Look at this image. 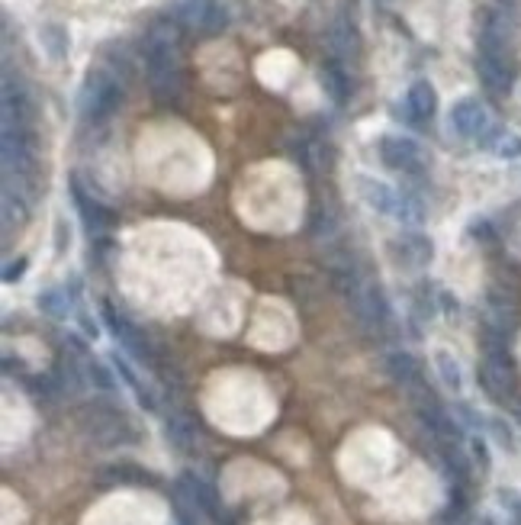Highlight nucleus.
Here are the masks:
<instances>
[{
	"label": "nucleus",
	"mask_w": 521,
	"mask_h": 525,
	"mask_svg": "<svg viewBox=\"0 0 521 525\" xmlns=\"http://www.w3.org/2000/svg\"><path fill=\"white\" fill-rule=\"evenodd\" d=\"M177 45L180 43H168L152 33L145 36V77H148V91H152L155 103H161V107H174L187 87Z\"/></svg>",
	"instance_id": "1"
},
{
	"label": "nucleus",
	"mask_w": 521,
	"mask_h": 525,
	"mask_svg": "<svg viewBox=\"0 0 521 525\" xmlns=\"http://www.w3.org/2000/svg\"><path fill=\"white\" fill-rule=\"evenodd\" d=\"M77 425L97 448H126V445L139 441L132 419L116 403H107V400H93L77 409Z\"/></svg>",
	"instance_id": "2"
},
{
	"label": "nucleus",
	"mask_w": 521,
	"mask_h": 525,
	"mask_svg": "<svg viewBox=\"0 0 521 525\" xmlns=\"http://www.w3.org/2000/svg\"><path fill=\"white\" fill-rule=\"evenodd\" d=\"M123 103V81L109 69H91L77 93V110L84 123H107Z\"/></svg>",
	"instance_id": "3"
},
{
	"label": "nucleus",
	"mask_w": 521,
	"mask_h": 525,
	"mask_svg": "<svg viewBox=\"0 0 521 525\" xmlns=\"http://www.w3.org/2000/svg\"><path fill=\"white\" fill-rule=\"evenodd\" d=\"M451 129L463 139H477L479 145H499L502 142V129L477 97H463L451 107Z\"/></svg>",
	"instance_id": "4"
},
{
	"label": "nucleus",
	"mask_w": 521,
	"mask_h": 525,
	"mask_svg": "<svg viewBox=\"0 0 521 525\" xmlns=\"http://www.w3.org/2000/svg\"><path fill=\"white\" fill-rule=\"evenodd\" d=\"M177 23L200 36H219L228 26V7L222 0H184L177 7Z\"/></svg>",
	"instance_id": "5"
},
{
	"label": "nucleus",
	"mask_w": 521,
	"mask_h": 525,
	"mask_svg": "<svg viewBox=\"0 0 521 525\" xmlns=\"http://www.w3.org/2000/svg\"><path fill=\"white\" fill-rule=\"evenodd\" d=\"M477 75L479 85L486 87L493 97H509L515 87V61L512 55L502 52H477Z\"/></svg>",
	"instance_id": "6"
},
{
	"label": "nucleus",
	"mask_w": 521,
	"mask_h": 525,
	"mask_svg": "<svg viewBox=\"0 0 521 525\" xmlns=\"http://www.w3.org/2000/svg\"><path fill=\"white\" fill-rule=\"evenodd\" d=\"M71 200H75L77 213H81V222H84L87 229V236H100V232H107V229L116 226V210H109L103 200H97V197L91 194L84 187V181L71 178Z\"/></svg>",
	"instance_id": "7"
},
{
	"label": "nucleus",
	"mask_w": 521,
	"mask_h": 525,
	"mask_svg": "<svg viewBox=\"0 0 521 525\" xmlns=\"http://www.w3.org/2000/svg\"><path fill=\"white\" fill-rule=\"evenodd\" d=\"M100 313H103V322L109 326V332H113V339H116L119 345L126 348V351L135 358V361H142V365H158V355H155V348L148 345V339H145L142 332L135 329V326L126 319V316H119L109 303L100 306Z\"/></svg>",
	"instance_id": "8"
},
{
	"label": "nucleus",
	"mask_w": 521,
	"mask_h": 525,
	"mask_svg": "<svg viewBox=\"0 0 521 525\" xmlns=\"http://www.w3.org/2000/svg\"><path fill=\"white\" fill-rule=\"evenodd\" d=\"M521 322V306L515 300L512 290H502V287H489L486 294V329L499 332V335H509L512 339V332L518 329Z\"/></svg>",
	"instance_id": "9"
},
{
	"label": "nucleus",
	"mask_w": 521,
	"mask_h": 525,
	"mask_svg": "<svg viewBox=\"0 0 521 525\" xmlns=\"http://www.w3.org/2000/svg\"><path fill=\"white\" fill-rule=\"evenodd\" d=\"M389 252H393L396 264H405V268H415V271H425L435 262V242L425 232H415V229L399 232L389 242Z\"/></svg>",
	"instance_id": "10"
},
{
	"label": "nucleus",
	"mask_w": 521,
	"mask_h": 525,
	"mask_svg": "<svg viewBox=\"0 0 521 525\" xmlns=\"http://www.w3.org/2000/svg\"><path fill=\"white\" fill-rule=\"evenodd\" d=\"M477 381L493 403H505V407L512 403L515 365H502V361H486V358H483V365H479V371H477Z\"/></svg>",
	"instance_id": "11"
},
{
	"label": "nucleus",
	"mask_w": 521,
	"mask_h": 525,
	"mask_svg": "<svg viewBox=\"0 0 521 525\" xmlns=\"http://www.w3.org/2000/svg\"><path fill=\"white\" fill-rule=\"evenodd\" d=\"M380 161L387 165L389 171H405V174H413V171L421 168V149L415 139L409 136H383L380 139Z\"/></svg>",
	"instance_id": "12"
},
{
	"label": "nucleus",
	"mask_w": 521,
	"mask_h": 525,
	"mask_svg": "<svg viewBox=\"0 0 521 525\" xmlns=\"http://www.w3.org/2000/svg\"><path fill=\"white\" fill-rule=\"evenodd\" d=\"M328 49H332L335 61H341V65L361 59V52H364L361 33H357V26L348 17H338L335 23L328 26Z\"/></svg>",
	"instance_id": "13"
},
{
	"label": "nucleus",
	"mask_w": 521,
	"mask_h": 525,
	"mask_svg": "<svg viewBox=\"0 0 521 525\" xmlns=\"http://www.w3.org/2000/svg\"><path fill=\"white\" fill-rule=\"evenodd\" d=\"M100 483H119V487H155L158 477L152 471H145L142 464L135 461H116V464L100 467Z\"/></svg>",
	"instance_id": "14"
},
{
	"label": "nucleus",
	"mask_w": 521,
	"mask_h": 525,
	"mask_svg": "<svg viewBox=\"0 0 521 525\" xmlns=\"http://www.w3.org/2000/svg\"><path fill=\"white\" fill-rule=\"evenodd\" d=\"M405 110H409L413 123H429V119L437 113V91H435V85H431V81H425V77H419V81L409 87V93H405Z\"/></svg>",
	"instance_id": "15"
},
{
	"label": "nucleus",
	"mask_w": 521,
	"mask_h": 525,
	"mask_svg": "<svg viewBox=\"0 0 521 525\" xmlns=\"http://www.w3.org/2000/svg\"><path fill=\"white\" fill-rule=\"evenodd\" d=\"M383 365H387V374L393 377V384H399L403 390H413L415 384L425 381V374H421L419 358L409 355V351H389Z\"/></svg>",
	"instance_id": "16"
},
{
	"label": "nucleus",
	"mask_w": 521,
	"mask_h": 525,
	"mask_svg": "<svg viewBox=\"0 0 521 525\" xmlns=\"http://www.w3.org/2000/svg\"><path fill=\"white\" fill-rule=\"evenodd\" d=\"M357 194L364 197V204H367L370 210H377V213H393L396 200H399V190L389 187L387 181H377V178H357Z\"/></svg>",
	"instance_id": "17"
},
{
	"label": "nucleus",
	"mask_w": 521,
	"mask_h": 525,
	"mask_svg": "<svg viewBox=\"0 0 521 525\" xmlns=\"http://www.w3.org/2000/svg\"><path fill=\"white\" fill-rule=\"evenodd\" d=\"M319 81H322V91L328 93V101L332 103H348V97H351V77H348L345 65L341 61H325L319 69Z\"/></svg>",
	"instance_id": "18"
},
{
	"label": "nucleus",
	"mask_w": 521,
	"mask_h": 525,
	"mask_svg": "<svg viewBox=\"0 0 521 525\" xmlns=\"http://www.w3.org/2000/svg\"><path fill=\"white\" fill-rule=\"evenodd\" d=\"M164 432H168V441L177 451L190 455V451L196 448V423L187 413H180V409L168 416V429H164Z\"/></svg>",
	"instance_id": "19"
},
{
	"label": "nucleus",
	"mask_w": 521,
	"mask_h": 525,
	"mask_svg": "<svg viewBox=\"0 0 521 525\" xmlns=\"http://www.w3.org/2000/svg\"><path fill=\"white\" fill-rule=\"evenodd\" d=\"M39 45L52 61H65L68 52H71V36L61 23H45L39 29Z\"/></svg>",
	"instance_id": "20"
},
{
	"label": "nucleus",
	"mask_w": 521,
	"mask_h": 525,
	"mask_svg": "<svg viewBox=\"0 0 521 525\" xmlns=\"http://www.w3.org/2000/svg\"><path fill=\"white\" fill-rule=\"evenodd\" d=\"M55 381H59V387H61V393H71V397H77L81 390L87 387V368H81L75 361V358L68 355V358H61L59 361V368H55V374H52Z\"/></svg>",
	"instance_id": "21"
},
{
	"label": "nucleus",
	"mask_w": 521,
	"mask_h": 525,
	"mask_svg": "<svg viewBox=\"0 0 521 525\" xmlns=\"http://www.w3.org/2000/svg\"><path fill=\"white\" fill-rule=\"evenodd\" d=\"M393 216L399 222H405V226H419V222L425 220V204H421V197H415L413 190H399Z\"/></svg>",
	"instance_id": "22"
},
{
	"label": "nucleus",
	"mask_w": 521,
	"mask_h": 525,
	"mask_svg": "<svg viewBox=\"0 0 521 525\" xmlns=\"http://www.w3.org/2000/svg\"><path fill=\"white\" fill-rule=\"evenodd\" d=\"M435 368H437V377L445 381L447 390H461L463 387V371L461 365H457V358L451 355V351H445V348H437L435 351Z\"/></svg>",
	"instance_id": "23"
},
{
	"label": "nucleus",
	"mask_w": 521,
	"mask_h": 525,
	"mask_svg": "<svg viewBox=\"0 0 521 525\" xmlns=\"http://www.w3.org/2000/svg\"><path fill=\"white\" fill-rule=\"evenodd\" d=\"M116 371H119V377H123V384H126V387L132 390L135 400H139V403H142L145 409H155V407H158V403H155V393H152L148 387H145L142 381H139V374H135L132 368H129L126 361H123V358H116Z\"/></svg>",
	"instance_id": "24"
},
{
	"label": "nucleus",
	"mask_w": 521,
	"mask_h": 525,
	"mask_svg": "<svg viewBox=\"0 0 521 525\" xmlns=\"http://www.w3.org/2000/svg\"><path fill=\"white\" fill-rule=\"evenodd\" d=\"M26 216H29V200L13 190H4V229H13V226H23Z\"/></svg>",
	"instance_id": "25"
},
{
	"label": "nucleus",
	"mask_w": 521,
	"mask_h": 525,
	"mask_svg": "<svg viewBox=\"0 0 521 525\" xmlns=\"http://www.w3.org/2000/svg\"><path fill=\"white\" fill-rule=\"evenodd\" d=\"M71 303L75 300L68 297V290H45V294H39V310L45 316H52V319H68Z\"/></svg>",
	"instance_id": "26"
},
{
	"label": "nucleus",
	"mask_w": 521,
	"mask_h": 525,
	"mask_svg": "<svg viewBox=\"0 0 521 525\" xmlns=\"http://www.w3.org/2000/svg\"><path fill=\"white\" fill-rule=\"evenodd\" d=\"M309 232L312 236H332L335 232V210L332 206H312L309 213Z\"/></svg>",
	"instance_id": "27"
},
{
	"label": "nucleus",
	"mask_w": 521,
	"mask_h": 525,
	"mask_svg": "<svg viewBox=\"0 0 521 525\" xmlns=\"http://www.w3.org/2000/svg\"><path fill=\"white\" fill-rule=\"evenodd\" d=\"M87 381L93 384V387L97 390H116V381H113V371H109L107 365H103V361H87Z\"/></svg>",
	"instance_id": "28"
},
{
	"label": "nucleus",
	"mask_w": 521,
	"mask_h": 525,
	"mask_svg": "<svg viewBox=\"0 0 521 525\" xmlns=\"http://www.w3.org/2000/svg\"><path fill=\"white\" fill-rule=\"evenodd\" d=\"M435 310H437V303H435V297H431V290L421 284L419 290H415V300H413V313H415V319L419 322H429L431 316H435Z\"/></svg>",
	"instance_id": "29"
},
{
	"label": "nucleus",
	"mask_w": 521,
	"mask_h": 525,
	"mask_svg": "<svg viewBox=\"0 0 521 525\" xmlns=\"http://www.w3.org/2000/svg\"><path fill=\"white\" fill-rule=\"evenodd\" d=\"M489 435L496 439V445L499 448H505V451H515V439H512V429L502 423V419H489Z\"/></svg>",
	"instance_id": "30"
},
{
	"label": "nucleus",
	"mask_w": 521,
	"mask_h": 525,
	"mask_svg": "<svg viewBox=\"0 0 521 525\" xmlns=\"http://www.w3.org/2000/svg\"><path fill=\"white\" fill-rule=\"evenodd\" d=\"M496 152L509 161H521V136H505L502 142L496 145Z\"/></svg>",
	"instance_id": "31"
},
{
	"label": "nucleus",
	"mask_w": 521,
	"mask_h": 525,
	"mask_svg": "<svg viewBox=\"0 0 521 525\" xmlns=\"http://www.w3.org/2000/svg\"><path fill=\"white\" fill-rule=\"evenodd\" d=\"M26 268H29V262H26V258L7 262V264H4V280H7V284H17V280L26 274Z\"/></svg>",
	"instance_id": "32"
},
{
	"label": "nucleus",
	"mask_w": 521,
	"mask_h": 525,
	"mask_svg": "<svg viewBox=\"0 0 521 525\" xmlns=\"http://www.w3.org/2000/svg\"><path fill=\"white\" fill-rule=\"evenodd\" d=\"M473 457L479 461V467H483V471H489V451H486V445H483L479 439H473Z\"/></svg>",
	"instance_id": "33"
},
{
	"label": "nucleus",
	"mask_w": 521,
	"mask_h": 525,
	"mask_svg": "<svg viewBox=\"0 0 521 525\" xmlns=\"http://www.w3.org/2000/svg\"><path fill=\"white\" fill-rule=\"evenodd\" d=\"M470 236H473V238H493V229H489L486 220H473Z\"/></svg>",
	"instance_id": "34"
},
{
	"label": "nucleus",
	"mask_w": 521,
	"mask_h": 525,
	"mask_svg": "<svg viewBox=\"0 0 521 525\" xmlns=\"http://www.w3.org/2000/svg\"><path fill=\"white\" fill-rule=\"evenodd\" d=\"M509 409H512V416H515V419H518V423H521V393H515L512 403H509Z\"/></svg>",
	"instance_id": "35"
},
{
	"label": "nucleus",
	"mask_w": 521,
	"mask_h": 525,
	"mask_svg": "<svg viewBox=\"0 0 521 525\" xmlns=\"http://www.w3.org/2000/svg\"><path fill=\"white\" fill-rule=\"evenodd\" d=\"M55 252H65V222H59V248H55Z\"/></svg>",
	"instance_id": "36"
},
{
	"label": "nucleus",
	"mask_w": 521,
	"mask_h": 525,
	"mask_svg": "<svg viewBox=\"0 0 521 525\" xmlns=\"http://www.w3.org/2000/svg\"><path fill=\"white\" fill-rule=\"evenodd\" d=\"M177 525H194V522H190V516H180V513H177Z\"/></svg>",
	"instance_id": "37"
},
{
	"label": "nucleus",
	"mask_w": 521,
	"mask_h": 525,
	"mask_svg": "<svg viewBox=\"0 0 521 525\" xmlns=\"http://www.w3.org/2000/svg\"><path fill=\"white\" fill-rule=\"evenodd\" d=\"M483 525H496V522H493V519H483Z\"/></svg>",
	"instance_id": "38"
}]
</instances>
